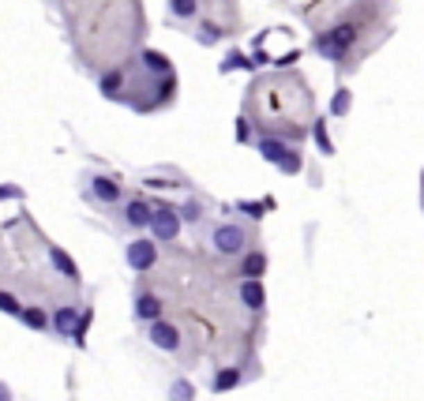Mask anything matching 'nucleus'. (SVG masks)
<instances>
[{"instance_id":"obj_1","label":"nucleus","mask_w":424,"mask_h":401,"mask_svg":"<svg viewBox=\"0 0 424 401\" xmlns=\"http://www.w3.org/2000/svg\"><path fill=\"white\" fill-rule=\"evenodd\" d=\"M151 232H154V240H173L180 232V214L177 210H169V207H158L151 214Z\"/></svg>"},{"instance_id":"obj_2","label":"nucleus","mask_w":424,"mask_h":401,"mask_svg":"<svg viewBox=\"0 0 424 401\" xmlns=\"http://www.w3.org/2000/svg\"><path fill=\"white\" fill-rule=\"evenodd\" d=\"M154 263H158L154 240H132V244H128V266L132 270H151Z\"/></svg>"},{"instance_id":"obj_3","label":"nucleus","mask_w":424,"mask_h":401,"mask_svg":"<svg viewBox=\"0 0 424 401\" xmlns=\"http://www.w3.org/2000/svg\"><path fill=\"white\" fill-rule=\"evenodd\" d=\"M214 248L222 251V255H237V251L244 248V232L237 225H218L214 229Z\"/></svg>"},{"instance_id":"obj_4","label":"nucleus","mask_w":424,"mask_h":401,"mask_svg":"<svg viewBox=\"0 0 424 401\" xmlns=\"http://www.w3.org/2000/svg\"><path fill=\"white\" fill-rule=\"evenodd\" d=\"M353 38H357L353 26H338V31H330V38H323V53L338 60V57L349 49V45H353Z\"/></svg>"},{"instance_id":"obj_5","label":"nucleus","mask_w":424,"mask_h":401,"mask_svg":"<svg viewBox=\"0 0 424 401\" xmlns=\"http://www.w3.org/2000/svg\"><path fill=\"white\" fill-rule=\"evenodd\" d=\"M151 341L158 345V349H177V345H180V334H177V326H173V323L154 319V323H151Z\"/></svg>"},{"instance_id":"obj_6","label":"nucleus","mask_w":424,"mask_h":401,"mask_svg":"<svg viewBox=\"0 0 424 401\" xmlns=\"http://www.w3.org/2000/svg\"><path fill=\"white\" fill-rule=\"evenodd\" d=\"M241 304L252 307V312H260V307L266 304V293L260 282H241Z\"/></svg>"},{"instance_id":"obj_7","label":"nucleus","mask_w":424,"mask_h":401,"mask_svg":"<svg viewBox=\"0 0 424 401\" xmlns=\"http://www.w3.org/2000/svg\"><path fill=\"white\" fill-rule=\"evenodd\" d=\"M135 315H139V319H158V315H162V300H158V296H154V293H143L139 296V300H135Z\"/></svg>"},{"instance_id":"obj_8","label":"nucleus","mask_w":424,"mask_h":401,"mask_svg":"<svg viewBox=\"0 0 424 401\" xmlns=\"http://www.w3.org/2000/svg\"><path fill=\"white\" fill-rule=\"evenodd\" d=\"M90 191H94L101 203H117V199H121V188H117V184L109 180V176H94V184H90Z\"/></svg>"},{"instance_id":"obj_9","label":"nucleus","mask_w":424,"mask_h":401,"mask_svg":"<svg viewBox=\"0 0 424 401\" xmlns=\"http://www.w3.org/2000/svg\"><path fill=\"white\" fill-rule=\"evenodd\" d=\"M266 270V259L260 255V251H252V255H244V263H241V274L248 278V282H260V274Z\"/></svg>"},{"instance_id":"obj_10","label":"nucleus","mask_w":424,"mask_h":401,"mask_svg":"<svg viewBox=\"0 0 424 401\" xmlns=\"http://www.w3.org/2000/svg\"><path fill=\"white\" fill-rule=\"evenodd\" d=\"M151 207H146V203H128V225H151Z\"/></svg>"},{"instance_id":"obj_11","label":"nucleus","mask_w":424,"mask_h":401,"mask_svg":"<svg viewBox=\"0 0 424 401\" xmlns=\"http://www.w3.org/2000/svg\"><path fill=\"white\" fill-rule=\"evenodd\" d=\"M76 307H60V312L57 315H53V326H57V330L60 334H71V330H76Z\"/></svg>"},{"instance_id":"obj_12","label":"nucleus","mask_w":424,"mask_h":401,"mask_svg":"<svg viewBox=\"0 0 424 401\" xmlns=\"http://www.w3.org/2000/svg\"><path fill=\"white\" fill-rule=\"evenodd\" d=\"M49 255H53V266H57V270H60V274H64V278H71V282H76V278H79V270H76V263H71V259H68V255H64V251H60V248H53V251H49Z\"/></svg>"},{"instance_id":"obj_13","label":"nucleus","mask_w":424,"mask_h":401,"mask_svg":"<svg viewBox=\"0 0 424 401\" xmlns=\"http://www.w3.org/2000/svg\"><path fill=\"white\" fill-rule=\"evenodd\" d=\"M260 154L266 157V162H282V157H285V143H282V139H263Z\"/></svg>"},{"instance_id":"obj_14","label":"nucleus","mask_w":424,"mask_h":401,"mask_svg":"<svg viewBox=\"0 0 424 401\" xmlns=\"http://www.w3.org/2000/svg\"><path fill=\"white\" fill-rule=\"evenodd\" d=\"M237 382H241V371L226 368V371H218V375H214V390H233Z\"/></svg>"},{"instance_id":"obj_15","label":"nucleus","mask_w":424,"mask_h":401,"mask_svg":"<svg viewBox=\"0 0 424 401\" xmlns=\"http://www.w3.org/2000/svg\"><path fill=\"white\" fill-rule=\"evenodd\" d=\"M143 64H146L151 71H158V76H165V71H169V60H165L162 53H154V49H146V53H143Z\"/></svg>"},{"instance_id":"obj_16","label":"nucleus","mask_w":424,"mask_h":401,"mask_svg":"<svg viewBox=\"0 0 424 401\" xmlns=\"http://www.w3.org/2000/svg\"><path fill=\"white\" fill-rule=\"evenodd\" d=\"M196 0H173V15H180V19H192L196 15Z\"/></svg>"},{"instance_id":"obj_17","label":"nucleus","mask_w":424,"mask_h":401,"mask_svg":"<svg viewBox=\"0 0 424 401\" xmlns=\"http://www.w3.org/2000/svg\"><path fill=\"white\" fill-rule=\"evenodd\" d=\"M0 312H8V315H23V304L15 300L12 293H0Z\"/></svg>"},{"instance_id":"obj_18","label":"nucleus","mask_w":424,"mask_h":401,"mask_svg":"<svg viewBox=\"0 0 424 401\" xmlns=\"http://www.w3.org/2000/svg\"><path fill=\"white\" fill-rule=\"evenodd\" d=\"M23 323L34 326V330H42V326H45V312H38V307H26V312H23Z\"/></svg>"},{"instance_id":"obj_19","label":"nucleus","mask_w":424,"mask_h":401,"mask_svg":"<svg viewBox=\"0 0 424 401\" xmlns=\"http://www.w3.org/2000/svg\"><path fill=\"white\" fill-rule=\"evenodd\" d=\"M330 113H338V117L349 113V90H338V94H334V101H330Z\"/></svg>"},{"instance_id":"obj_20","label":"nucleus","mask_w":424,"mask_h":401,"mask_svg":"<svg viewBox=\"0 0 424 401\" xmlns=\"http://www.w3.org/2000/svg\"><path fill=\"white\" fill-rule=\"evenodd\" d=\"M278 165H282V173H297L300 169V154L297 151H285V157H282Z\"/></svg>"},{"instance_id":"obj_21","label":"nucleus","mask_w":424,"mask_h":401,"mask_svg":"<svg viewBox=\"0 0 424 401\" xmlns=\"http://www.w3.org/2000/svg\"><path fill=\"white\" fill-rule=\"evenodd\" d=\"M192 382H173V401H192Z\"/></svg>"},{"instance_id":"obj_22","label":"nucleus","mask_w":424,"mask_h":401,"mask_svg":"<svg viewBox=\"0 0 424 401\" xmlns=\"http://www.w3.org/2000/svg\"><path fill=\"white\" fill-rule=\"evenodd\" d=\"M241 210L252 214V218H263V207H260V203H241Z\"/></svg>"},{"instance_id":"obj_23","label":"nucleus","mask_w":424,"mask_h":401,"mask_svg":"<svg viewBox=\"0 0 424 401\" xmlns=\"http://www.w3.org/2000/svg\"><path fill=\"white\" fill-rule=\"evenodd\" d=\"M316 139H319V146H323V151L330 154V139H327V132H323V124L316 128Z\"/></svg>"},{"instance_id":"obj_24","label":"nucleus","mask_w":424,"mask_h":401,"mask_svg":"<svg viewBox=\"0 0 424 401\" xmlns=\"http://www.w3.org/2000/svg\"><path fill=\"white\" fill-rule=\"evenodd\" d=\"M101 87H105V94H113V90L121 87V76H109L105 83H101Z\"/></svg>"},{"instance_id":"obj_25","label":"nucleus","mask_w":424,"mask_h":401,"mask_svg":"<svg viewBox=\"0 0 424 401\" xmlns=\"http://www.w3.org/2000/svg\"><path fill=\"white\" fill-rule=\"evenodd\" d=\"M203 38H222V31H218L214 23H207V26H203Z\"/></svg>"},{"instance_id":"obj_26","label":"nucleus","mask_w":424,"mask_h":401,"mask_svg":"<svg viewBox=\"0 0 424 401\" xmlns=\"http://www.w3.org/2000/svg\"><path fill=\"white\" fill-rule=\"evenodd\" d=\"M244 64H248L244 57H229V60H226V71H229V68H244Z\"/></svg>"},{"instance_id":"obj_27","label":"nucleus","mask_w":424,"mask_h":401,"mask_svg":"<svg viewBox=\"0 0 424 401\" xmlns=\"http://www.w3.org/2000/svg\"><path fill=\"white\" fill-rule=\"evenodd\" d=\"M0 401H12V390H8L4 382H0Z\"/></svg>"},{"instance_id":"obj_28","label":"nucleus","mask_w":424,"mask_h":401,"mask_svg":"<svg viewBox=\"0 0 424 401\" xmlns=\"http://www.w3.org/2000/svg\"><path fill=\"white\" fill-rule=\"evenodd\" d=\"M4 195H19V191H15V188H0V199H4Z\"/></svg>"}]
</instances>
